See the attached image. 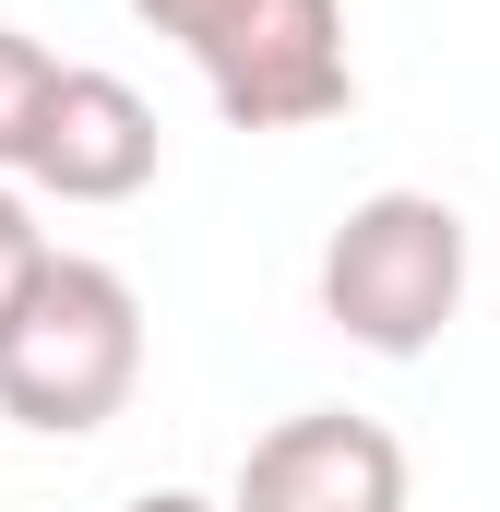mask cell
<instances>
[{"mask_svg":"<svg viewBox=\"0 0 500 512\" xmlns=\"http://www.w3.org/2000/svg\"><path fill=\"white\" fill-rule=\"evenodd\" d=\"M143 382V298H131L120 262L96 251H60L24 310L0 322V417L36 429V441H84L108 429Z\"/></svg>","mask_w":500,"mask_h":512,"instance_id":"obj_1","label":"cell"},{"mask_svg":"<svg viewBox=\"0 0 500 512\" xmlns=\"http://www.w3.org/2000/svg\"><path fill=\"white\" fill-rule=\"evenodd\" d=\"M131 12L191 48L203 96L239 131H322L358 108L346 0H131Z\"/></svg>","mask_w":500,"mask_h":512,"instance_id":"obj_2","label":"cell"},{"mask_svg":"<svg viewBox=\"0 0 500 512\" xmlns=\"http://www.w3.org/2000/svg\"><path fill=\"white\" fill-rule=\"evenodd\" d=\"M465 310V215L441 191H370L322 239V322L370 358H429Z\"/></svg>","mask_w":500,"mask_h":512,"instance_id":"obj_3","label":"cell"},{"mask_svg":"<svg viewBox=\"0 0 500 512\" xmlns=\"http://www.w3.org/2000/svg\"><path fill=\"white\" fill-rule=\"evenodd\" d=\"M227 512H405V441L358 405H298L239 453Z\"/></svg>","mask_w":500,"mask_h":512,"instance_id":"obj_4","label":"cell"},{"mask_svg":"<svg viewBox=\"0 0 500 512\" xmlns=\"http://www.w3.org/2000/svg\"><path fill=\"white\" fill-rule=\"evenodd\" d=\"M155 155H167V131H155V108L131 96L120 72H60V108H48V131H36V191L48 203H131L143 179H155Z\"/></svg>","mask_w":500,"mask_h":512,"instance_id":"obj_5","label":"cell"},{"mask_svg":"<svg viewBox=\"0 0 500 512\" xmlns=\"http://www.w3.org/2000/svg\"><path fill=\"white\" fill-rule=\"evenodd\" d=\"M60 48L48 36H24V24H0V179H24L36 167V131H48V108H60Z\"/></svg>","mask_w":500,"mask_h":512,"instance_id":"obj_6","label":"cell"},{"mask_svg":"<svg viewBox=\"0 0 500 512\" xmlns=\"http://www.w3.org/2000/svg\"><path fill=\"white\" fill-rule=\"evenodd\" d=\"M48 227H36V203H24V179H0V322H12V310H24V286H36V274H48Z\"/></svg>","mask_w":500,"mask_h":512,"instance_id":"obj_7","label":"cell"},{"mask_svg":"<svg viewBox=\"0 0 500 512\" xmlns=\"http://www.w3.org/2000/svg\"><path fill=\"white\" fill-rule=\"evenodd\" d=\"M120 512H227V501H203V489H143V501H120Z\"/></svg>","mask_w":500,"mask_h":512,"instance_id":"obj_8","label":"cell"}]
</instances>
